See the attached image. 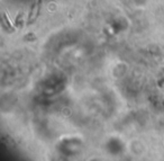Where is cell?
Returning <instances> with one entry per match:
<instances>
[{
	"mask_svg": "<svg viewBox=\"0 0 164 161\" xmlns=\"http://www.w3.org/2000/svg\"><path fill=\"white\" fill-rule=\"evenodd\" d=\"M41 5H42V0H37L34 5L32 6L30 11H29V14L27 16V25L34 23L35 20L37 19L38 14H39V9H41Z\"/></svg>",
	"mask_w": 164,
	"mask_h": 161,
	"instance_id": "6da1fadb",
	"label": "cell"
},
{
	"mask_svg": "<svg viewBox=\"0 0 164 161\" xmlns=\"http://www.w3.org/2000/svg\"><path fill=\"white\" fill-rule=\"evenodd\" d=\"M2 20H3V24H6V25L8 26V28L11 31V32H14L15 31V28L11 26V24H10V20L8 19V17H7V15H6V13H3V15H2Z\"/></svg>",
	"mask_w": 164,
	"mask_h": 161,
	"instance_id": "7a4b0ae2",
	"label": "cell"
}]
</instances>
